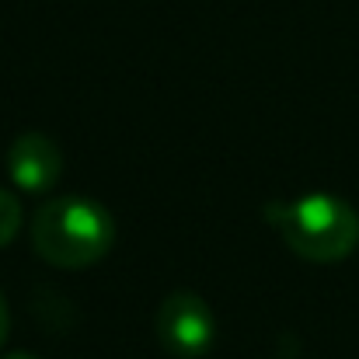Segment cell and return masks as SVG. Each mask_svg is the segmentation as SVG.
<instances>
[{"mask_svg": "<svg viewBox=\"0 0 359 359\" xmlns=\"http://www.w3.org/2000/svg\"><path fill=\"white\" fill-rule=\"evenodd\" d=\"M7 328H11V314H7V300L0 293V346L7 342Z\"/></svg>", "mask_w": 359, "mask_h": 359, "instance_id": "8992f818", "label": "cell"}, {"mask_svg": "<svg viewBox=\"0 0 359 359\" xmlns=\"http://www.w3.org/2000/svg\"><path fill=\"white\" fill-rule=\"evenodd\" d=\"M213 311L199 293H171L157 311V335L161 346L178 359H199L213 346Z\"/></svg>", "mask_w": 359, "mask_h": 359, "instance_id": "3957f363", "label": "cell"}, {"mask_svg": "<svg viewBox=\"0 0 359 359\" xmlns=\"http://www.w3.org/2000/svg\"><path fill=\"white\" fill-rule=\"evenodd\" d=\"M269 224L279 231L283 244L318 265L342 262L359 244V213L335 196H304L297 203L269 206Z\"/></svg>", "mask_w": 359, "mask_h": 359, "instance_id": "7a4b0ae2", "label": "cell"}, {"mask_svg": "<svg viewBox=\"0 0 359 359\" xmlns=\"http://www.w3.org/2000/svg\"><path fill=\"white\" fill-rule=\"evenodd\" d=\"M116 244L109 210L84 196H63L46 203L32 220V248L56 269H88L102 262Z\"/></svg>", "mask_w": 359, "mask_h": 359, "instance_id": "6da1fadb", "label": "cell"}, {"mask_svg": "<svg viewBox=\"0 0 359 359\" xmlns=\"http://www.w3.org/2000/svg\"><path fill=\"white\" fill-rule=\"evenodd\" d=\"M4 359H35V356H28V353H11V356H4Z\"/></svg>", "mask_w": 359, "mask_h": 359, "instance_id": "52a82bcc", "label": "cell"}, {"mask_svg": "<svg viewBox=\"0 0 359 359\" xmlns=\"http://www.w3.org/2000/svg\"><path fill=\"white\" fill-rule=\"evenodd\" d=\"M7 175L25 192H49L63 175V150L46 133H21L7 147Z\"/></svg>", "mask_w": 359, "mask_h": 359, "instance_id": "277c9868", "label": "cell"}, {"mask_svg": "<svg viewBox=\"0 0 359 359\" xmlns=\"http://www.w3.org/2000/svg\"><path fill=\"white\" fill-rule=\"evenodd\" d=\"M18 231H21V206L7 189H0V248H7L18 238Z\"/></svg>", "mask_w": 359, "mask_h": 359, "instance_id": "5b68a950", "label": "cell"}]
</instances>
